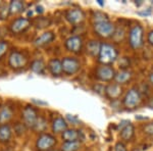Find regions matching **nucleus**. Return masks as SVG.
Wrapping results in <instances>:
<instances>
[{"label": "nucleus", "instance_id": "obj_1", "mask_svg": "<svg viewBox=\"0 0 153 151\" xmlns=\"http://www.w3.org/2000/svg\"><path fill=\"white\" fill-rule=\"evenodd\" d=\"M117 50L112 45L107 43L101 44L98 60L102 65H110L117 59Z\"/></svg>", "mask_w": 153, "mask_h": 151}, {"label": "nucleus", "instance_id": "obj_2", "mask_svg": "<svg viewBox=\"0 0 153 151\" xmlns=\"http://www.w3.org/2000/svg\"><path fill=\"white\" fill-rule=\"evenodd\" d=\"M144 31L139 24H136L131 28L129 33V43L133 49H139L143 45Z\"/></svg>", "mask_w": 153, "mask_h": 151}, {"label": "nucleus", "instance_id": "obj_3", "mask_svg": "<svg viewBox=\"0 0 153 151\" xmlns=\"http://www.w3.org/2000/svg\"><path fill=\"white\" fill-rule=\"evenodd\" d=\"M57 141L53 135L48 133L40 134L36 141V148L38 151H51L56 145Z\"/></svg>", "mask_w": 153, "mask_h": 151}, {"label": "nucleus", "instance_id": "obj_4", "mask_svg": "<svg viewBox=\"0 0 153 151\" xmlns=\"http://www.w3.org/2000/svg\"><path fill=\"white\" fill-rule=\"evenodd\" d=\"M142 101L141 94L135 88H132L126 93L124 99H123V105L127 109H134L140 105Z\"/></svg>", "mask_w": 153, "mask_h": 151}, {"label": "nucleus", "instance_id": "obj_5", "mask_svg": "<svg viewBox=\"0 0 153 151\" xmlns=\"http://www.w3.org/2000/svg\"><path fill=\"white\" fill-rule=\"evenodd\" d=\"M28 63V58L23 52L18 50H14L9 54L8 56V65L12 70L19 71L23 70Z\"/></svg>", "mask_w": 153, "mask_h": 151}, {"label": "nucleus", "instance_id": "obj_6", "mask_svg": "<svg viewBox=\"0 0 153 151\" xmlns=\"http://www.w3.org/2000/svg\"><path fill=\"white\" fill-rule=\"evenodd\" d=\"M22 118H23V123L29 129H34L37 121L39 118L38 111L33 106H26L22 112Z\"/></svg>", "mask_w": 153, "mask_h": 151}, {"label": "nucleus", "instance_id": "obj_7", "mask_svg": "<svg viewBox=\"0 0 153 151\" xmlns=\"http://www.w3.org/2000/svg\"><path fill=\"white\" fill-rule=\"evenodd\" d=\"M94 31L101 38H110L114 35L115 27L109 21L99 22L94 24Z\"/></svg>", "mask_w": 153, "mask_h": 151}, {"label": "nucleus", "instance_id": "obj_8", "mask_svg": "<svg viewBox=\"0 0 153 151\" xmlns=\"http://www.w3.org/2000/svg\"><path fill=\"white\" fill-rule=\"evenodd\" d=\"M61 63H62L63 74L68 76L75 75L81 68V62L76 57H71V56L65 57L61 60Z\"/></svg>", "mask_w": 153, "mask_h": 151}, {"label": "nucleus", "instance_id": "obj_9", "mask_svg": "<svg viewBox=\"0 0 153 151\" xmlns=\"http://www.w3.org/2000/svg\"><path fill=\"white\" fill-rule=\"evenodd\" d=\"M31 27V22L28 18H18L11 22L9 31L13 35H21Z\"/></svg>", "mask_w": 153, "mask_h": 151}, {"label": "nucleus", "instance_id": "obj_10", "mask_svg": "<svg viewBox=\"0 0 153 151\" xmlns=\"http://www.w3.org/2000/svg\"><path fill=\"white\" fill-rule=\"evenodd\" d=\"M115 71L110 65H101L96 70V77L101 82H111L115 78Z\"/></svg>", "mask_w": 153, "mask_h": 151}, {"label": "nucleus", "instance_id": "obj_11", "mask_svg": "<svg viewBox=\"0 0 153 151\" xmlns=\"http://www.w3.org/2000/svg\"><path fill=\"white\" fill-rule=\"evenodd\" d=\"M66 50L73 53H80L83 48V39L80 36H71L65 42Z\"/></svg>", "mask_w": 153, "mask_h": 151}, {"label": "nucleus", "instance_id": "obj_12", "mask_svg": "<svg viewBox=\"0 0 153 151\" xmlns=\"http://www.w3.org/2000/svg\"><path fill=\"white\" fill-rule=\"evenodd\" d=\"M63 142H76V141H84L85 136H84L83 131L76 130V129H68L61 134Z\"/></svg>", "mask_w": 153, "mask_h": 151}, {"label": "nucleus", "instance_id": "obj_13", "mask_svg": "<svg viewBox=\"0 0 153 151\" xmlns=\"http://www.w3.org/2000/svg\"><path fill=\"white\" fill-rule=\"evenodd\" d=\"M65 19L71 25H79L83 23L85 19V13L80 8H71L66 10Z\"/></svg>", "mask_w": 153, "mask_h": 151}, {"label": "nucleus", "instance_id": "obj_14", "mask_svg": "<svg viewBox=\"0 0 153 151\" xmlns=\"http://www.w3.org/2000/svg\"><path fill=\"white\" fill-rule=\"evenodd\" d=\"M105 96L110 100H117L123 93V89L120 85L117 83H110L105 87Z\"/></svg>", "mask_w": 153, "mask_h": 151}, {"label": "nucleus", "instance_id": "obj_15", "mask_svg": "<svg viewBox=\"0 0 153 151\" xmlns=\"http://www.w3.org/2000/svg\"><path fill=\"white\" fill-rule=\"evenodd\" d=\"M47 68H48L49 73H50L53 77H56V78L61 77V75L63 74L62 63H61V61L57 58L50 59L47 64Z\"/></svg>", "mask_w": 153, "mask_h": 151}, {"label": "nucleus", "instance_id": "obj_16", "mask_svg": "<svg viewBox=\"0 0 153 151\" xmlns=\"http://www.w3.org/2000/svg\"><path fill=\"white\" fill-rule=\"evenodd\" d=\"M54 39H55V35L53 32H44L39 37H37L34 41V45L36 47H44L48 44H50Z\"/></svg>", "mask_w": 153, "mask_h": 151}, {"label": "nucleus", "instance_id": "obj_17", "mask_svg": "<svg viewBox=\"0 0 153 151\" xmlns=\"http://www.w3.org/2000/svg\"><path fill=\"white\" fill-rule=\"evenodd\" d=\"M12 137V130L8 123L0 125V143L6 144L10 141Z\"/></svg>", "mask_w": 153, "mask_h": 151}, {"label": "nucleus", "instance_id": "obj_18", "mask_svg": "<svg viewBox=\"0 0 153 151\" xmlns=\"http://www.w3.org/2000/svg\"><path fill=\"white\" fill-rule=\"evenodd\" d=\"M52 132L54 134L63 133L65 130H68V122L61 116H57L52 123Z\"/></svg>", "mask_w": 153, "mask_h": 151}, {"label": "nucleus", "instance_id": "obj_19", "mask_svg": "<svg viewBox=\"0 0 153 151\" xmlns=\"http://www.w3.org/2000/svg\"><path fill=\"white\" fill-rule=\"evenodd\" d=\"M12 116H13V109L10 106H4L0 108V125L8 123Z\"/></svg>", "mask_w": 153, "mask_h": 151}, {"label": "nucleus", "instance_id": "obj_20", "mask_svg": "<svg viewBox=\"0 0 153 151\" xmlns=\"http://www.w3.org/2000/svg\"><path fill=\"white\" fill-rule=\"evenodd\" d=\"M120 136L123 140L126 141V142H129L134 138L135 136V128L133 126V123H128L127 126L120 130Z\"/></svg>", "mask_w": 153, "mask_h": 151}, {"label": "nucleus", "instance_id": "obj_21", "mask_svg": "<svg viewBox=\"0 0 153 151\" xmlns=\"http://www.w3.org/2000/svg\"><path fill=\"white\" fill-rule=\"evenodd\" d=\"M30 70L38 75H43L46 70V64L42 59H35L30 64Z\"/></svg>", "mask_w": 153, "mask_h": 151}, {"label": "nucleus", "instance_id": "obj_22", "mask_svg": "<svg viewBox=\"0 0 153 151\" xmlns=\"http://www.w3.org/2000/svg\"><path fill=\"white\" fill-rule=\"evenodd\" d=\"M9 14L13 16V14H19L22 13L25 10V3L21 0H13L9 3L8 6Z\"/></svg>", "mask_w": 153, "mask_h": 151}, {"label": "nucleus", "instance_id": "obj_23", "mask_svg": "<svg viewBox=\"0 0 153 151\" xmlns=\"http://www.w3.org/2000/svg\"><path fill=\"white\" fill-rule=\"evenodd\" d=\"M101 48V44L98 41L91 40L88 42L87 46H86V52L91 56H97L99 55Z\"/></svg>", "mask_w": 153, "mask_h": 151}, {"label": "nucleus", "instance_id": "obj_24", "mask_svg": "<svg viewBox=\"0 0 153 151\" xmlns=\"http://www.w3.org/2000/svg\"><path fill=\"white\" fill-rule=\"evenodd\" d=\"M132 76H133L132 71H130L129 70H122L120 73H117V75H115L114 80L118 85H120V84H126L132 79Z\"/></svg>", "mask_w": 153, "mask_h": 151}, {"label": "nucleus", "instance_id": "obj_25", "mask_svg": "<svg viewBox=\"0 0 153 151\" xmlns=\"http://www.w3.org/2000/svg\"><path fill=\"white\" fill-rule=\"evenodd\" d=\"M81 148V142H63L60 147V151H79Z\"/></svg>", "mask_w": 153, "mask_h": 151}, {"label": "nucleus", "instance_id": "obj_26", "mask_svg": "<svg viewBox=\"0 0 153 151\" xmlns=\"http://www.w3.org/2000/svg\"><path fill=\"white\" fill-rule=\"evenodd\" d=\"M33 130L38 133L43 134L46 130H47V121H46L43 116H39L38 121H37V123H36V125Z\"/></svg>", "mask_w": 153, "mask_h": 151}, {"label": "nucleus", "instance_id": "obj_27", "mask_svg": "<svg viewBox=\"0 0 153 151\" xmlns=\"http://www.w3.org/2000/svg\"><path fill=\"white\" fill-rule=\"evenodd\" d=\"M51 21L47 18H44V16H38L35 21H34V26L36 27L37 29H44L47 28V27L50 26Z\"/></svg>", "mask_w": 153, "mask_h": 151}, {"label": "nucleus", "instance_id": "obj_28", "mask_svg": "<svg viewBox=\"0 0 153 151\" xmlns=\"http://www.w3.org/2000/svg\"><path fill=\"white\" fill-rule=\"evenodd\" d=\"M143 132L145 135H147L148 137L153 138V122L148 123L147 125H145L143 127Z\"/></svg>", "mask_w": 153, "mask_h": 151}, {"label": "nucleus", "instance_id": "obj_29", "mask_svg": "<svg viewBox=\"0 0 153 151\" xmlns=\"http://www.w3.org/2000/svg\"><path fill=\"white\" fill-rule=\"evenodd\" d=\"M8 51V43L6 41L0 40V59L3 57Z\"/></svg>", "mask_w": 153, "mask_h": 151}, {"label": "nucleus", "instance_id": "obj_30", "mask_svg": "<svg viewBox=\"0 0 153 151\" xmlns=\"http://www.w3.org/2000/svg\"><path fill=\"white\" fill-rule=\"evenodd\" d=\"M94 19L95 23H99V22H104V21H108L107 16L102 12H95L94 14Z\"/></svg>", "mask_w": 153, "mask_h": 151}, {"label": "nucleus", "instance_id": "obj_31", "mask_svg": "<svg viewBox=\"0 0 153 151\" xmlns=\"http://www.w3.org/2000/svg\"><path fill=\"white\" fill-rule=\"evenodd\" d=\"M26 129H27V127L23 123H16V128L14 129V132L18 134V135H23L25 133V131H26Z\"/></svg>", "mask_w": 153, "mask_h": 151}, {"label": "nucleus", "instance_id": "obj_32", "mask_svg": "<svg viewBox=\"0 0 153 151\" xmlns=\"http://www.w3.org/2000/svg\"><path fill=\"white\" fill-rule=\"evenodd\" d=\"M114 151H128V150H127V147H126V145L124 143L117 142L114 146Z\"/></svg>", "mask_w": 153, "mask_h": 151}, {"label": "nucleus", "instance_id": "obj_33", "mask_svg": "<svg viewBox=\"0 0 153 151\" xmlns=\"http://www.w3.org/2000/svg\"><path fill=\"white\" fill-rule=\"evenodd\" d=\"M66 118H68V120L70 121V122H71V123H74V125H78L79 123V120L76 118V116H74V115L71 116V115H68Z\"/></svg>", "mask_w": 153, "mask_h": 151}, {"label": "nucleus", "instance_id": "obj_34", "mask_svg": "<svg viewBox=\"0 0 153 151\" xmlns=\"http://www.w3.org/2000/svg\"><path fill=\"white\" fill-rule=\"evenodd\" d=\"M147 40H148V42H149L150 45L153 46V30H152V31H150L149 33H148Z\"/></svg>", "mask_w": 153, "mask_h": 151}, {"label": "nucleus", "instance_id": "obj_35", "mask_svg": "<svg viewBox=\"0 0 153 151\" xmlns=\"http://www.w3.org/2000/svg\"><path fill=\"white\" fill-rule=\"evenodd\" d=\"M128 123H130L129 121H123L122 123H120V125H118V128H120V130H122V129H124L126 126L128 125Z\"/></svg>", "mask_w": 153, "mask_h": 151}, {"label": "nucleus", "instance_id": "obj_36", "mask_svg": "<svg viewBox=\"0 0 153 151\" xmlns=\"http://www.w3.org/2000/svg\"><path fill=\"white\" fill-rule=\"evenodd\" d=\"M37 12H38V13H43V12H44L43 7H42V6H37Z\"/></svg>", "mask_w": 153, "mask_h": 151}, {"label": "nucleus", "instance_id": "obj_37", "mask_svg": "<svg viewBox=\"0 0 153 151\" xmlns=\"http://www.w3.org/2000/svg\"><path fill=\"white\" fill-rule=\"evenodd\" d=\"M149 82L151 85H153V71H151V73L149 74Z\"/></svg>", "mask_w": 153, "mask_h": 151}, {"label": "nucleus", "instance_id": "obj_38", "mask_svg": "<svg viewBox=\"0 0 153 151\" xmlns=\"http://www.w3.org/2000/svg\"><path fill=\"white\" fill-rule=\"evenodd\" d=\"M148 106H149L150 108H152V109H153V98H151L149 100V102H148Z\"/></svg>", "mask_w": 153, "mask_h": 151}, {"label": "nucleus", "instance_id": "obj_39", "mask_svg": "<svg viewBox=\"0 0 153 151\" xmlns=\"http://www.w3.org/2000/svg\"><path fill=\"white\" fill-rule=\"evenodd\" d=\"M97 2H98V3H99V4H100V5H101V6H103V5H104V3H103V2H102V0H98V1H97Z\"/></svg>", "mask_w": 153, "mask_h": 151}, {"label": "nucleus", "instance_id": "obj_40", "mask_svg": "<svg viewBox=\"0 0 153 151\" xmlns=\"http://www.w3.org/2000/svg\"><path fill=\"white\" fill-rule=\"evenodd\" d=\"M4 151H14L13 149H11V148H7V149H5Z\"/></svg>", "mask_w": 153, "mask_h": 151}, {"label": "nucleus", "instance_id": "obj_41", "mask_svg": "<svg viewBox=\"0 0 153 151\" xmlns=\"http://www.w3.org/2000/svg\"><path fill=\"white\" fill-rule=\"evenodd\" d=\"M51 151H54V150H51Z\"/></svg>", "mask_w": 153, "mask_h": 151}]
</instances>
